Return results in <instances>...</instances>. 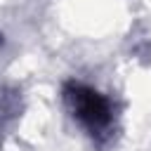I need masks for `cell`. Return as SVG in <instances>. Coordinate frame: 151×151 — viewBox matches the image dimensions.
<instances>
[{
    "label": "cell",
    "mask_w": 151,
    "mask_h": 151,
    "mask_svg": "<svg viewBox=\"0 0 151 151\" xmlns=\"http://www.w3.org/2000/svg\"><path fill=\"white\" fill-rule=\"evenodd\" d=\"M61 94H64V104H66L68 113L90 134H99V132L109 130V125L113 120V106H111L109 97H104L99 90L76 83V80L66 83Z\"/></svg>",
    "instance_id": "6da1fadb"
},
{
    "label": "cell",
    "mask_w": 151,
    "mask_h": 151,
    "mask_svg": "<svg viewBox=\"0 0 151 151\" xmlns=\"http://www.w3.org/2000/svg\"><path fill=\"white\" fill-rule=\"evenodd\" d=\"M0 42H2V38H0Z\"/></svg>",
    "instance_id": "7a4b0ae2"
}]
</instances>
